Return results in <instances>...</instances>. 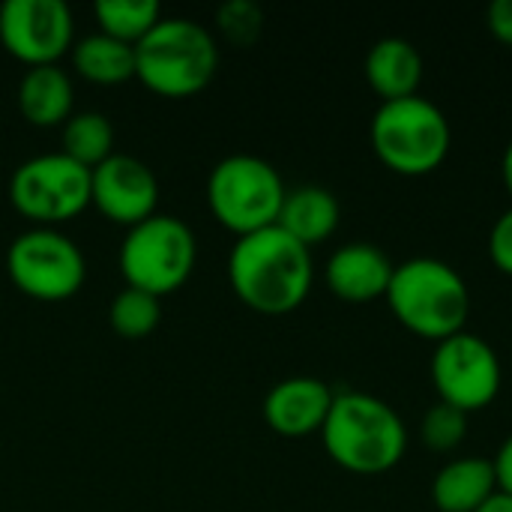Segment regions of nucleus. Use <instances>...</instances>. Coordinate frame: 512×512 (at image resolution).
Listing matches in <instances>:
<instances>
[{"instance_id": "nucleus-19", "label": "nucleus", "mask_w": 512, "mask_h": 512, "mask_svg": "<svg viewBox=\"0 0 512 512\" xmlns=\"http://www.w3.org/2000/svg\"><path fill=\"white\" fill-rule=\"evenodd\" d=\"M72 66L84 81L114 87L135 78V45L96 30L72 45Z\"/></svg>"}, {"instance_id": "nucleus-18", "label": "nucleus", "mask_w": 512, "mask_h": 512, "mask_svg": "<svg viewBox=\"0 0 512 512\" xmlns=\"http://www.w3.org/2000/svg\"><path fill=\"white\" fill-rule=\"evenodd\" d=\"M75 105V87L69 72L60 66H36L27 69L18 84V111L27 123L48 129L63 126L72 117Z\"/></svg>"}, {"instance_id": "nucleus-23", "label": "nucleus", "mask_w": 512, "mask_h": 512, "mask_svg": "<svg viewBox=\"0 0 512 512\" xmlns=\"http://www.w3.org/2000/svg\"><path fill=\"white\" fill-rule=\"evenodd\" d=\"M468 435V414L447 405V402H435L420 423V438L432 453H453Z\"/></svg>"}, {"instance_id": "nucleus-7", "label": "nucleus", "mask_w": 512, "mask_h": 512, "mask_svg": "<svg viewBox=\"0 0 512 512\" xmlns=\"http://www.w3.org/2000/svg\"><path fill=\"white\" fill-rule=\"evenodd\" d=\"M198 261V240L195 231L168 213H156L141 225L129 228L120 243V273L126 288L165 297L183 288Z\"/></svg>"}, {"instance_id": "nucleus-13", "label": "nucleus", "mask_w": 512, "mask_h": 512, "mask_svg": "<svg viewBox=\"0 0 512 512\" xmlns=\"http://www.w3.org/2000/svg\"><path fill=\"white\" fill-rule=\"evenodd\" d=\"M336 393L330 390V384H324L321 378H309V375H297V378H285L279 381L267 396H264V420L267 426L282 435V438H309V435H321L324 420L333 408Z\"/></svg>"}, {"instance_id": "nucleus-12", "label": "nucleus", "mask_w": 512, "mask_h": 512, "mask_svg": "<svg viewBox=\"0 0 512 512\" xmlns=\"http://www.w3.org/2000/svg\"><path fill=\"white\" fill-rule=\"evenodd\" d=\"M90 207L129 231L156 216L159 180L141 159L114 153L90 171Z\"/></svg>"}, {"instance_id": "nucleus-22", "label": "nucleus", "mask_w": 512, "mask_h": 512, "mask_svg": "<svg viewBox=\"0 0 512 512\" xmlns=\"http://www.w3.org/2000/svg\"><path fill=\"white\" fill-rule=\"evenodd\" d=\"M162 321V303L153 294L135 291V288H123L111 306H108V324L120 339L138 342L147 339Z\"/></svg>"}, {"instance_id": "nucleus-5", "label": "nucleus", "mask_w": 512, "mask_h": 512, "mask_svg": "<svg viewBox=\"0 0 512 512\" xmlns=\"http://www.w3.org/2000/svg\"><path fill=\"white\" fill-rule=\"evenodd\" d=\"M375 156L402 177H423L444 165L453 147L447 114L426 96L381 102L369 123Z\"/></svg>"}, {"instance_id": "nucleus-15", "label": "nucleus", "mask_w": 512, "mask_h": 512, "mask_svg": "<svg viewBox=\"0 0 512 512\" xmlns=\"http://www.w3.org/2000/svg\"><path fill=\"white\" fill-rule=\"evenodd\" d=\"M423 54L411 39L402 36H384L378 39L363 63L369 87L381 96V102L417 96L423 84Z\"/></svg>"}, {"instance_id": "nucleus-11", "label": "nucleus", "mask_w": 512, "mask_h": 512, "mask_svg": "<svg viewBox=\"0 0 512 512\" xmlns=\"http://www.w3.org/2000/svg\"><path fill=\"white\" fill-rule=\"evenodd\" d=\"M0 42L27 69L57 66L75 45V18L63 0H6L0 6Z\"/></svg>"}, {"instance_id": "nucleus-6", "label": "nucleus", "mask_w": 512, "mask_h": 512, "mask_svg": "<svg viewBox=\"0 0 512 512\" xmlns=\"http://www.w3.org/2000/svg\"><path fill=\"white\" fill-rule=\"evenodd\" d=\"M285 192L282 174L252 153L225 156L207 177V207L216 222L237 237L273 228L279 222Z\"/></svg>"}, {"instance_id": "nucleus-25", "label": "nucleus", "mask_w": 512, "mask_h": 512, "mask_svg": "<svg viewBox=\"0 0 512 512\" xmlns=\"http://www.w3.org/2000/svg\"><path fill=\"white\" fill-rule=\"evenodd\" d=\"M489 258L501 273L512 276V207L495 219L489 231Z\"/></svg>"}, {"instance_id": "nucleus-8", "label": "nucleus", "mask_w": 512, "mask_h": 512, "mask_svg": "<svg viewBox=\"0 0 512 512\" xmlns=\"http://www.w3.org/2000/svg\"><path fill=\"white\" fill-rule=\"evenodd\" d=\"M9 201L33 228H57L90 207V168L66 153H42L9 177Z\"/></svg>"}, {"instance_id": "nucleus-28", "label": "nucleus", "mask_w": 512, "mask_h": 512, "mask_svg": "<svg viewBox=\"0 0 512 512\" xmlns=\"http://www.w3.org/2000/svg\"><path fill=\"white\" fill-rule=\"evenodd\" d=\"M477 512H512V495L498 489V492H495V495H492Z\"/></svg>"}, {"instance_id": "nucleus-2", "label": "nucleus", "mask_w": 512, "mask_h": 512, "mask_svg": "<svg viewBox=\"0 0 512 512\" xmlns=\"http://www.w3.org/2000/svg\"><path fill=\"white\" fill-rule=\"evenodd\" d=\"M327 456L348 474L375 477L393 471L408 450L405 420L369 393H336L321 429Z\"/></svg>"}, {"instance_id": "nucleus-27", "label": "nucleus", "mask_w": 512, "mask_h": 512, "mask_svg": "<svg viewBox=\"0 0 512 512\" xmlns=\"http://www.w3.org/2000/svg\"><path fill=\"white\" fill-rule=\"evenodd\" d=\"M492 465H495L498 489L512 495V435L501 444V450H498V456L492 459Z\"/></svg>"}, {"instance_id": "nucleus-16", "label": "nucleus", "mask_w": 512, "mask_h": 512, "mask_svg": "<svg viewBox=\"0 0 512 512\" xmlns=\"http://www.w3.org/2000/svg\"><path fill=\"white\" fill-rule=\"evenodd\" d=\"M498 492L492 459H450L432 480V504L438 512H477Z\"/></svg>"}, {"instance_id": "nucleus-14", "label": "nucleus", "mask_w": 512, "mask_h": 512, "mask_svg": "<svg viewBox=\"0 0 512 512\" xmlns=\"http://www.w3.org/2000/svg\"><path fill=\"white\" fill-rule=\"evenodd\" d=\"M396 264L384 249L372 243H345L339 246L324 267L327 288L345 303H372L387 297Z\"/></svg>"}, {"instance_id": "nucleus-1", "label": "nucleus", "mask_w": 512, "mask_h": 512, "mask_svg": "<svg viewBox=\"0 0 512 512\" xmlns=\"http://www.w3.org/2000/svg\"><path fill=\"white\" fill-rule=\"evenodd\" d=\"M312 249L279 225L237 237L228 255V285L243 306L258 315H288L312 291Z\"/></svg>"}, {"instance_id": "nucleus-4", "label": "nucleus", "mask_w": 512, "mask_h": 512, "mask_svg": "<svg viewBox=\"0 0 512 512\" xmlns=\"http://www.w3.org/2000/svg\"><path fill=\"white\" fill-rule=\"evenodd\" d=\"M216 69V36L192 18L162 15V21L135 45V78L165 99L198 96L210 87Z\"/></svg>"}, {"instance_id": "nucleus-29", "label": "nucleus", "mask_w": 512, "mask_h": 512, "mask_svg": "<svg viewBox=\"0 0 512 512\" xmlns=\"http://www.w3.org/2000/svg\"><path fill=\"white\" fill-rule=\"evenodd\" d=\"M501 177H504V186H507V192H510V198H512V138L507 141V147H504V159H501Z\"/></svg>"}, {"instance_id": "nucleus-20", "label": "nucleus", "mask_w": 512, "mask_h": 512, "mask_svg": "<svg viewBox=\"0 0 512 512\" xmlns=\"http://www.w3.org/2000/svg\"><path fill=\"white\" fill-rule=\"evenodd\" d=\"M63 147L60 153H66L69 159H75L84 168H96L102 165L108 156H114V126L105 114L99 111H78L63 123V135H60Z\"/></svg>"}, {"instance_id": "nucleus-24", "label": "nucleus", "mask_w": 512, "mask_h": 512, "mask_svg": "<svg viewBox=\"0 0 512 512\" xmlns=\"http://www.w3.org/2000/svg\"><path fill=\"white\" fill-rule=\"evenodd\" d=\"M216 21H219L222 36L243 48V45H252L261 36L264 12L255 3H249V0H231L225 6H219Z\"/></svg>"}, {"instance_id": "nucleus-21", "label": "nucleus", "mask_w": 512, "mask_h": 512, "mask_svg": "<svg viewBox=\"0 0 512 512\" xmlns=\"http://www.w3.org/2000/svg\"><path fill=\"white\" fill-rule=\"evenodd\" d=\"M99 33L114 36L126 45H138L159 21L162 6L156 0H99L93 6Z\"/></svg>"}, {"instance_id": "nucleus-3", "label": "nucleus", "mask_w": 512, "mask_h": 512, "mask_svg": "<svg viewBox=\"0 0 512 512\" xmlns=\"http://www.w3.org/2000/svg\"><path fill=\"white\" fill-rule=\"evenodd\" d=\"M384 300L405 330L435 345L462 333L471 315V288L462 273L429 255L396 264Z\"/></svg>"}, {"instance_id": "nucleus-17", "label": "nucleus", "mask_w": 512, "mask_h": 512, "mask_svg": "<svg viewBox=\"0 0 512 512\" xmlns=\"http://www.w3.org/2000/svg\"><path fill=\"white\" fill-rule=\"evenodd\" d=\"M342 219V207L336 201V195L324 186H297L285 192L282 201V213H279V228L285 234H291L297 243H303L306 249L324 243L333 237V231L339 228Z\"/></svg>"}, {"instance_id": "nucleus-26", "label": "nucleus", "mask_w": 512, "mask_h": 512, "mask_svg": "<svg viewBox=\"0 0 512 512\" xmlns=\"http://www.w3.org/2000/svg\"><path fill=\"white\" fill-rule=\"evenodd\" d=\"M486 24L498 42L512 45V0H495L486 9Z\"/></svg>"}, {"instance_id": "nucleus-10", "label": "nucleus", "mask_w": 512, "mask_h": 512, "mask_svg": "<svg viewBox=\"0 0 512 512\" xmlns=\"http://www.w3.org/2000/svg\"><path fill=\"white\" fill-rule=\"evenodd\" d=\"M429 375L438 402H447L468 417L489 408L498 399L504 381L498 351L483 336L468 330L435 345Z\"/></svg>"}, {"instance_id": "nucleus-9", "label": "nucleus", "mask_w": 512, "mask_h": 512, "mask_svg": "<svg viewBox=\"0 0 512 512\" xmlns=\"http://www.w3.org/2000/svg\"><path fill=\"white\" fill-rule=\"evenodd\" d=\"M9 282L30 300L63 303L87 279V261L72 237L57 228L21 231L6 249Z\"/></svg>"}]
</instances>
